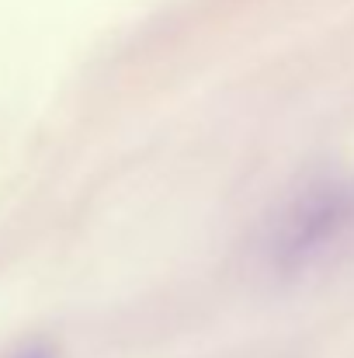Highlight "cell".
<instances>
[{"label":"cell","instance_id":"2","mask_svg":"<svg viewBox=\"0 0 354 358\" xmlns=\"http://www.w3.org/2000/svg\"><path fill=\"white\" fill-rule=\"evenodd\" d=\"M14 358H52V352H49V348H38V345H35V348H24V352H17Z\"/></svg>","mask_w":354,"mask_h":358},{"label":"cell","instance_id":"1","mask_svg":"<svg viewBox=\"0 0 354 358\" xmlns=\"http://www.w3.org/2000/svg\"><path fill=\"white\" fill-rule=\"evenodd\" d=\"M354 227V188L344 181H320L306 188L278 220L271 234V254L281 268L299 271L323 261Z\"/></svg>","mask_w":354,"mask_h":358}]
</instances>
